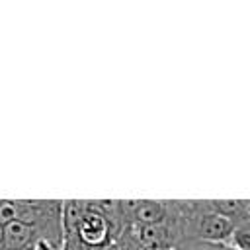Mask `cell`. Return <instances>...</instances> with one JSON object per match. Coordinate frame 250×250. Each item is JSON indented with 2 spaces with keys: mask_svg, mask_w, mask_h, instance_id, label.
Returning a JSON list of instances; mask_svg holds the SVG:
<instances>
[{
  "mask_svg": "<svg viewBox=\"0 0 250 250\" xmlns=\"http://www.w3.org/2000/svg\"><path fill=\"white\" fill-rule=\"evenodd\" d=\"M229 250H234V248H230V246H229Z\"/></svg>",
  "mask_w": 250,
  "mask_h": 250,
  "instance_id": "ba28073f",
  "label": "cell"
},
{
  "mask_svg": "<svg viewBox=\"0 0 250 250\" xmlns=\"http://www.w3.org/2000/svg\"><path fill=\"white\" fill-rule=\"evenodd\" d=\"M143 250H172V248H143Z\"/></svg>",
  "mask_w": 250,
  "mask_h": 250,
  "instance_id": "8992f818",
  "label": "cell"
},
{
  "mask_svg": "<svg viewBox=\"0 0 250 250\" xmlns=\"http://www.w3.org/2000/svg\"><path fill=\"white\" fill-rule=\"evenodd\" d=\"M178 227L182 240H201L213 244H227L234 227L229 219L215 213L207 199H178Z\"/></svg>",
  "mask_w": 250,
  "mask_h": 250,
  "instance_id": "6da1fadb",
  "label": "cell"
},
{
  "mask_svg": "<svg viewBox=\"0 0 250 250\" xmlns=\"http://www.w3.org/2000/svg\"><path fill=\"white\" fill-rule=\"evenodd\" d=\"M119 215L123 229L125 227H141V225H154L176 217V199H117Z\"/></svg>",
  "mask_w": 250,
  "mask_h": 250,
  "instance_id": "7a4b0ae2",
  "label": "cell"
},
{
  "mask_svg": "<svg viewBox=\"0 0 250 250\" xmlns=\"http://www.w3.org/2000/svg\"><path fill=\"white\" fill-rule=\"evenodd\" d=\"M207 203L215 213L223 215L232 225L250 223L248 199H207Z\"/></svg>",
  "mask_w": 250,
  "mask_h": 250,
  "instance_id": "3957f363",
  "label": "cell"
},
{
  "mask_svg": "<svg viewBox=\"0 0 250 250\" xmlns=\"http://www.w3.org/2000/svg\"><path fill=\"white\" fill-rule=\"evenodd\" d=\"M104 250H117V246H115V242H113V244H109V246H105Z\"/></svg>",
  "mask_w": 250,
  "mask_h": 250,
  "instance_id": "5b68a950",
  "label": "cell"
},
{
  "mask_svg": "<svg viewBox=\"0 0 250 250\" xmlns=\"http://www.w3.org/2000/svg\"><path fill=\"white\" fill-rule=\"evenodd\" d=\"M0 248H2V227H0Z\"/></svg>",
  "mask_w": 250,
  "mask_h": 250,
  "instance_id": "52a82bcc",
  "label": "cell"
},
{
  "mask_svg": "<svg viewBox=\"0 0 250 250\" xmlns=\"http://www.w3.org/2000/svg\"><path fill=\"white\" fill-rule=\"evenodd\" d=\"M172 250H229L227 244H213L201 240H180Z\"/></svg>",
  "mask_w": 250,
  "mask_h": 250,
  "instance_id": "277c9868",
  "label": "cell"
}]
</instances>
